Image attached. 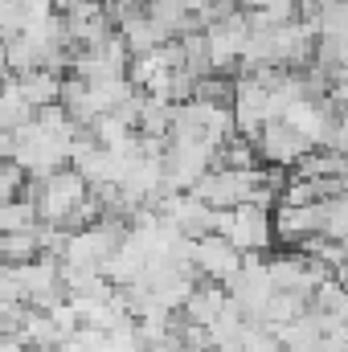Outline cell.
Instances as JSON below:
<instances>
[{
	"label": "cell",
	"instance_id": "obj_4",
	"mask_svg": "<svg viewBox=\"0 0 348 352\" xmlns=\"http://www.w3.org/2000/svg\"><path fill=\"white\" fill-rule=\"evenodd\" d=\"M259 152H262V164H274V168H295L316 144L291 123V119H266V127L259 131Z\"/></svg>",
	"mask_w": 348,
	"mask_h": 352
},
{
	"label": "cell",
	"instance_id": "obj_2",
	"mask_svg": "<svg viewBox=\"0 0 348 352\" xmlns=\"http://www.w3.org/2000/svg\"><path fill=\"white\" fill-rule=\"evenodd\" d=\"M33 201H37V209H41V221H50V226H66L74 213H78V205L90 197V180L74 164H66V168H58V173H50L45 180H33Z\"/></svg>",
	"mask_w": 348,
	"mask_h": 352
},
{
	"label": "cell",
	"instance_id": "obj_1",
	"mask_svg": "<svg viewBox=\"0 0 348 352\" xmlns=\"http://www.w3.org/2000/svg\"><path fill=\"white\" fill-rule=\"evenodd\" d=\"M217 234H226L242 254H266L279 242L274 209L259 205V201H246V205H234V209H217Z\"/></svg>",
	"mask_w": 348,
	"mask_h": 352
},
{
	"label": "cell",
	"instance_id": "obj_3",
	"mask_svg": "<svg viewBox=\"0 0 348 352\" xmlns=\"http://www.w3.org/2000/svg\"><path fill=\"white\" fill-rule=\"evenodd\" d=\"M242 266H246V254L226 238V234H201V238H193V270L201 274V278H213V283H234L238 274H242Z\"/></svg>",
	"mask_w": 348,
	"mask_h": 352
},
{
	"label": "cell",
	"instance_id": "obj_5",
	"mask_svg": "<svg viewBox=\"0 0 348 352\" xmlns=\"http://www.w3.org/2000/svg\"><path fill=\"white\" fill-rule=\"evenodd\" d=\"M37 226H41V209H37L33 192L4 201V209H0V234H21V230H37Z\"/></svg>",
	"mask_w": 348,
	"mask_h": 352
}]
</instances>
